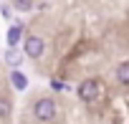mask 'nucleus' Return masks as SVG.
<instances>
[{"label": "nucleus", "mask_w": 129, "mask_h": 124, "mask_svg": "<svg viewBox=\"0 0 129 124\" xmlns=\"http://www.w3.org/2000/svg\"><path fill=\"white\" fill-rule=\"evenodd\" d=\"M33 116H36V121H41V124L56 121V116H58V104H56V99H51V96H38V99L33 101Z\"/></svg>", "instance_id": "obj_1"}, {"label": "nucleus", "mask_w": 129, "mask_h": 124, "mask_svg": "<svg viewBox=\"0 0 129 124\" xmlns=\"http://www.w3.org/2000/svg\"><path fill=\"white\" fill-rule=\"evenodd\" d=\"M99 94H101V81H99V79H84V81L76 86V96H79L81 101H86V104L96 101Z\"/></svg>", "instance_id": "obj_2"}, {"label": "nucleus", "mask_w": 129, "mask_h": 124, "mask_svg": "<svg viewBox=\"0 0 129 124\" xmlns=\"http://www.w3.org/2000/svg\"><path fill=\"white\" fill-rule=\"evenodd\" d=\"M23 53L33 61H38L43 53H46V41L41 36H25L23 38Z\"/></svg>", "instance_id": "obj_3"}, {"label": "nucleus", "mask_w": 129, "mask_h": 124, "mask_svg": "<svg viewBox=\"0 0 129 124\" xmlns=\"http://www.w3.org/2000/svg\"><path fill=\"white\" fill-rule=\"evenodd\" d=\"M23 38H25V25L23 23H13L8 28V48H18Z\"/></svg>", "instance_id": "obj_4"}, {"label": "nucleus", "mask_w": 129, "mask_h": 124, "mask_svg": "<svg viewBox=\"0 0 129 124\" xmlns=\"http://www.w3.org/2000/svg\"><path fill=\"white\" fill-rule=\"evenodd\" d=\"M28 84H30V81H28V76H25L20 69H13V71H10V86H13L15 91H25Z\"/></svg>", "instance_id": "obj_5"}, {"label": "nucleus", "mask_w": 129, "mask_h": 124, "mask_svg": "<svg viewBox=\"0 0 129 124\" xmlns=\"http://www.w3.org/2000/svg\"><path fill=\"white\" fill-rule=\"evenodd\" d=\"M23 56H25V53H20L18 48H8V51H5V56H3V61H5V64L10 66V71H13V69H20Z\"/></svg>", "instance_id": "obj_6"}, {"label": "nucleus", "mask_w": 129, "mask_h": 124, "mask_svg": "<svg viewBox=\"0 0 129 124\" xmlns=\"http://www.w3.org/2000/svg\"><path fill=\"white\" fill-rule=\"evenodd\" d=\"M114 76L121 86H129V61H121V64L114 69Z\"/></svg>", "instance_id": "obj_7"}, {"label": "nucleus", "mask_w": 129, "mask_h": 124, "mask_svg": "<svg viewBox=\"0 0 129 124\" xmlns=\"http://www.w3.org/2000/svg\"><path fill=\"white\" fill-rule=\"evenodd\" d=\"M10 114H13V101H10L8 96H0V119L8 121Z\"/></svg>", "instance_id": "obj_8"}, {"label": "nucleus", "mask_w": 129, "mask_h": 124, "mask_svg": "<svg viewBox=\"0 0 129 124\" xmlns=\"http://www.w3.org/2000/svg\"><path fill=\"white\" fill-rule=\"evenodd\" d=\"M13 8L18 13H30L36 8V3H33V0H13Z\"/></svg>", "instance_id": "obj_9"}, {"label": "nucleus", "mask_w": 129, "mask_h": 124, "mask_svg": "<svg viewBox=\"0 0 129 124\" xmlns=\"http://www.w3.org/2000/svg\"><path fill=\"white\" fill-rule=\"evenodd\" d=\"M51 89H53V91H63V89H66V84H63L61 79H53V81H51Z\"/></svg>", "instance_id": "obj_10"}]
</instances>
